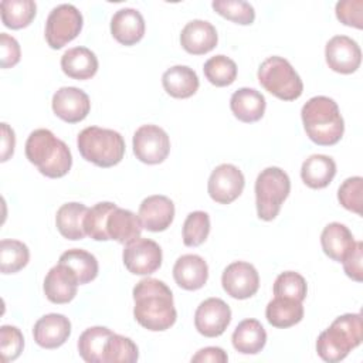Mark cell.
<instances>
[{
  "instance_id": "f1b7e54d",
  "label": "cell",
  "mask_w": 363,
  "mask_h": 363,
  "mask_svg": "<svg viewBox=\"0 0 363 363\" xmlns=\"http://www.w3.org/2000/svg\"><path fill=\"white\" fill-rule=\"evenodd\" d=\"M265 318L274 328H291L299 323L303 318L302 302L284 296H274L265 308Z\"/></svg>"
},
{
  "instance_id": "ffe728a7",
  "label": "cell",
  "mask_w": 363,
  "mask_h": 363,
  "mask_svg": "<svg viewBox=\"0 0 363 363\" xmlns=\"http://www.w3.org/2000/svg\"><path fill=\"white\" fill-rule=\"evenodd\" d=\"M173 278L180 288L186 291H197L203 288L207 282V262L204 261V258L196 254L182 255L174 262Z\"/></svg>"
},
{
  "instance_id": "8992f818",
  "label": "cell",
  "mask_w": 363,
  "mask_h": 363,
  "mask_svg": "<svg viewBox=\"0 0 363 363\" xmlns=\"http://www.w3.org/2000/svg\"><path fill=\"white\" fill-rule=\"evenodd\" d=\"M259 84L282 101H295L302 95L303 84L291 62L282 57L272 55L264 60L258 68Z\"/></svg>"
},
{
  "instance_id": "ba28073f",
  "label": "cell",
  "mask_w": 363,
  "mask_h": 363,
  "mask_svg": "<svg viewBox=\"0 0 363 363\" xmlns=\"http://www.w3.org/2000/svg\"><path fill=\"white\" fill-rule=\"evenodd\" d=\"M82 14L72 4H60L54 7L45 21V40L47 44L60 50L72 41L82 30Z\"/></svg>"
},
{
  "instance_id": "836d02e7",
  "label": "cell",
  "mask_w": 363,
  "mask_h": 363,
  "mask_svg": "<svg viewBox=\"0 0 363 363\" xmlns=\"http://www.w3.org/2000/svg\"><path fill=\"white\" fill-rule=\"evenodd\" d=\"M30 259L28 247L18 241L4 238L0 241V271L1 274H14L23 269Z\"/></svg>"
},
{
  "instance_id": "d590c367",
  "label": "cell",
  "mask_w": 363,
  "mask_h": 363,
  "mask_svg": "<svg viewBox=\"0 0 363 363\" xmlns=\"http://www.w3.org/2000/svg\"><path fill=\"white\" fill-rule=\"evenodd\" d=\"M204 75L216 86L231 85L237 78V64L225 55H214L204 62Z\"/></svg>"
},
{
  "instance_id": "8fae6325",
  "label": "cell",
  "mask_w": 363,
  "mask_h": 363,
  "mask_svg": "<svg viewBox=\"0 0 363 363\" xmlns=\"http://www.w3.org/2000/svg\"><path fill=\"white\" fill-rule=\"evenodd\" d=\"M245 179L242 172L230 163L218 164L210 174L207 183L208 196L218 204H230L244 190Z\"/></svg>"
},
{
  "instance_id": "d6a6232c",
  "label": "cell",
  "mask_w": 363,
  "mask_h": 363,
  "mask_svg": "<svg viewBox=\"0 0 363 363\" xmlns=\"http://www.w3.org/2000/svg\"><path fill=\"white\" fill-rule=\"evenodd\" d=\"M0 10L3 24L11 30H20L34 20L37 6L33 0H3Z\"/></svg>"
},
{
  "instance_id": "5b68a950",
  "label": "cell",
  "mask_w": 363,
  "mask_h": 363,
  "mask_svg": "<svg viewBox=\"0 0 363 363\" xmlns=\"http://www.w3.org/2000/svg\"><path fill=\"white\" fill-rule=\"evenodd\" d=\"M77 146L81 156L98 167H112L118 164L125 155V140L113 129L88 126L77 138Z\"/></svg>"
},
{
  "instance_id": "83f0119b",
  "label": "cell",
  "mask_w": 363,
  "mask_h": 363,
  "mask_svg": "<svg viewBox=\"0 0 363 363\" xmlns=\"http://www.w3.org/2000/svg\"><path fill=\"white\" fill-rule=\"evenodd\" d=\"M88 207L82 203L71 201L62 204L55 214V225L60 234L67 240H82L86 234L84 230V218Z\"/></svg>"
},
{
  "instance_id": "f546056e",
  "label": "cell",
  "mask_w": 363,
  "mask_h": 363,
  "mask_svg": "<svg viewBox=\"0 0 363 363\" xmlns=\"http://www.w3.org/2000/svg\"><path fill=\"white\" fill-rule=\"evenodd\" d=\"M336 174V163L330 156L312 155L301 167L302 182L311 189H323L329 186Z\"/></svg>"
},
{
  "instance_id": "8d00e7d4",
  "label": "cell",
  "mask_w": 363,
  "mask_h": 363,
  "mask_svg": "<svg viewBox=\"0 0 363 363\" xmlns=\"http://www.w3.org/2000/svg\"><path fill=\"white\" fill-rule=\"evenodd\" d=\"M139 357L138 346L130 337L112 333L105 345L104 363H133Z\"/></svg>"
},
{
  "instance_id": "d4e9b609",
  "label": "cell",
  "mask_w": 363,
  "mask_h": 363,
  "mask_svg": "<svg viewBox=\"0 0 363 363\" xmlns=\"http://www.w3.org/2000/svg\"><path fill=\"white\" fill-rule=\"evenodd\" d=\"M162 85L170 96L186 99L197 92L200 82L194 69L187 65H174L163 72Z\"/></svg>"
},
{
  "instance_id": "30bf717a",
  "label": "cell",
  "mask_w": 363,
  "mask_h": 363,
  "mask_svg": "<svg viewBox=\"0 0 363 363\" xmlns=\"http://www.w3.org/2000/svg\"><path fill=\"white\" fill-rule=\"evenodd\" d=\"M122 258L130 274L150 275L162 265V248L156 241L139 237L125 245Z\"/></svg>"
},
{
  "instance_id": "bcb514c9",
  "label": "cell",
  "mask_w": 363,
  "mask_h": 363,
  "mask_svg": "<svg viewBox=\"0 0 363 363\" xmlns=\"http://www.w3.org/2000/svg\"><path fill=\"white\" fill-rule=\"evenodd\" d=\"M228 360L227 353L217 346H208V347H203L200 349L193 357L191 362L197 363H225Z\"/></svg>"
},
{
  "instance_id": "f35d334b",
  "label": "cell",
  "mask_w": 363,
  "mask_h": 363,
  "mask_svg": "<svg viewBox=\"0 0 363 363\" xmlns=\"http://www.w3.org/2000/svg\"><path fill=\"white\" fill-rule=\"evenodd\" d=\"M308 285L305 278L295 271L281 272L274 282V296H284L302 302L306 298Z\"/></svg>"
},
{
  "instance_id": "7a4b0ae2",
  "label": "cell",
  "mask_w": 363,
  "mask_h": 363,
  "mask_svg": "<svg viewBox=\"0 0 363 363\" xmlns=\"http://www.w3.org/2000/svg\"><path fill=\"white\" fill-rule=\"evenodd\" d=\"M308 138L320 146L336 145L345 132V122L337 104L323 95L311 98L301 109Z\"/></svg>"
},
{
  "instance_id": "1f68e13d",
  "label": "cell",
  "mask_w": 363,
  "mask_h": 363,
  "mask_svg": "<svg viewBox=\"0 0 363 363\" xmlns=\"http://www.w3.org/2000/svg\"><path fill=\"white\" fill-rule=\"evenodd\" d=\"M58 262L67 265L77 275L79 285L94 281L98 275V261L95 255L81 248H72L62 252Z\"/></svg>"
},
{
  "instance_id": "7dc6e473",
  "label": "cell",
  "mask_w": 363,
  "mask_h": 363,
  "mask_svg": "<svg viewBox=\"0 0 363 363\" xmlns=\"http://www.w3.org/2000/svg\"><path fill=\"white\" fill-rule=\"evenodd\" d=\"M14 146H16V136L14 130L7 125L1 123V162H7L13 153H14Z\"/></svg>"
},
{
  "instance_id": "74e56055",
  "label": "cell",
  "mask_w": 363,
  "mask_h": 363,
  "mask_svg": "<svg viewBox=\"0 0 363 363\" xmlns=\"http://www.w3.org/2000/svg\"><path fill=\"white\" fill-rule=\"evenodd\" d=\"M210 233V217L206 211H191L183 224V242L186 247L201 245Z\"/></svg>"
},
{
  "instance_id": "277c9868",
  "label": "cell",
  "mask_w": 363,
  "mask_h": 363,
  "mask_svg": "<svg viewBox=\"0 0 363 363\" xmlns=\"http://www.w3.org/2000/svg\"><path fill=\"white\" fill-rule=\"evenodd\" d=\"M363 323L360 313H345L337 316L316 340L319 357L328 363L343 360L362 343Z\"/></svg>"
},
{
  "instance_id": "6da1fadb",
  "label": "cell",
  "mask_w": 363,
  "mask_h": 363,
  "mask_svg": "<svg viewBox=\"0 0 363 363\" xmlns=\"http://www.w3.org/2000/svg\"><path fill=\"white\" fill-rule=\"evenodd\" d=\"M133 316L147 330L163 332L176 322L177 312L170 288L160 279L143 278L133 288Z\"/></svg>"
},
{
  "instance_id": "e575fe53",
  "label": "cell",
  "mask_w": 363,
  "mask_h": 363,
  "mask_svg": "<svg viewBox=\"0 0 363 363\" xmlns=\"http://www.w3.org/2000/svg\"><path fill=\"white\" fill-rule=\"evenodd\" d=\"M115 207V203L101 201L88 208L84 218L85 234L95 241H108L109 235L106 233V220Z\"/></svg>"
},
{
  "instance_id": "44dd1931",
  "label": "cell",
  "mask_w": 363,
  "mask_h": 363,
  "mask_svg": "<svg viewBox=\"0 0 363 363\" xmlns=\"http://www.w3.org/2000/svg\"><path fill=\"white\" fill-rule=\"evenodd\" d=\"M111 34L123 45L139 43L145 35L143 16L136 9L130 7L118 10L111 18Z\"/></svg>"
},
{
  "instance_id": "3957f363",
  "label": "cell",
  "mask_w": 363,
  "mask_h": 363,
  "mask_svg": "<svg viewBox=\"0 0 363 363\" xmlns=\"http://www.w3.org/2000/svg\"><path fill=\"white\" fill-rule=\"evenodd\" d=\"M26 157L50 179L65 176L72 164L69 147L48 129H35L26 142Z\"/></svg>"
},
{
  "instance_id": "ac0fdd59",
  "label": "cell",
  "mask_w": 363,
  "mask_h": 363,
  "mask_svg": "<svg viewBox=\"0 0 363 363\" xmlns=\"http://www.w3.org/2000/svg\"><path fill=\"white\" fill-rule=\"evenodd\" d=\"M71 335V322L65 315L48 313L41 316L34 328L35 343L44 349H57L62 346Z\"/></svg>"
},
{
  "instance_id": "60d3db41",
  "label": "cell",
  "mask_w": 363,
  "mask_h": 363,
  "mask_svg": "<svg viewBox=\"0 0 363 363\" xmlns=\"http://www.w3.org/2000/svg\"><path fill=\"white\" fill-rule=\"evenodd\" d=\"M24 347V337L18 328L3 325L0 328V354L1 362L9 363L16 360Z\"/></svg>"
},
{
  "instance_id": "4316f807",
  "label": "cell",
  "mask_w": 363,
  "mask_h": 363,
  "mask_svg": "<svg viewBox=\"0 0 363 363\" xmlns=\"http://www.w3.org/2000/svg\"><path fill=\"white\" fill-rule=\"evenodd\" d=\"M231 342L238 353L257 354L267 343V332L257 319H244L234 329Z\"/></svg>"
},
{
  "instance_id": "cb8c5ba5",
  "label": "cell",
  "mask_w": 363,
  "mask_h": 363,
  "mask_svg": "<svg viewBox=\"0 0 363 363\" xmlns=\"http://www.w3.org/2000/svg\"><path fill=\"white\" fill-rule=\"evenodd\" d=\"M61 69L72 79L85 81L96 74L98 58L95 52L86 47H74L62 54Z\"/></svg>"
},
{
  "instance_id": "9a60e30c",
  "label": "cell",
  "mask_w": 363,
  "mask_h": 363,
  "mask_svg": "<svg viewBox=\"0 0 363 363\" xmlns=\"http://www.w3.org/2000/svg\"><path fill=\"white\" fill-rule=\"evenodd\" d=\"M54 113L68 123L84 121L91 111L89 96L77 86H62L52 95Z\"/></svg>"
},
{
  "instance_id": "2e32d148",
  "label": "cell",
  "mask_w": 363,
  "mask_h": 363,
  "mask_svg": "<svg viewBox=\"0 0 363 363\" xmlns=\"http://www.w3.org/2000/svg\"><path fill=\"white\" fill-rule=\"evenodd\" d=\"M138 216L143 228L147 231H164L170 227L174 218V204L166 196L153 194L143 199Z\"/></svg>"
},
{
  "instance_id": "ee69618b",
  "label": "cell",
  "mask_w": 363,
  "mask_h": 363,
  "mask_svg": "<svg viewBox=\"0 0 363 363\" xmlns=\"http://www.w3.org/2000/svg\"><path fill=\"white\" fill-rule=\"evenodd\" d=\"M363 242L356 241L354 247L349 251V254L343 258V269L349 278L356 282L363 281Z\"/></svg>"
},
{
  "instance_id": "9c48e42d",
  "label": "cell",
  "mask_w": 363,
  "mask_h": 363,
  "mask_svg": "<svg viewBox=\"0 0 363 363\" xmlns=\"http://www.w3.org/2000/svg\"><path fill=\"white\" fill-rule=\"evenodd\" d=\"M170 152L167 133L156 125H142L133 133V153L146 164L162 163Z\"/></svg>"
},
{
  "instance_id": "52a82bcc",
  "label": "cell",
  "mask_w": 363,
  "mask_h": 363,
  "mask_svg": "<svg viewBox=\"0 0 363 363\" xmlns=\"http://www.w3.org/2000/svg\"><path fill=\"white\" fill-rule=\"evenodd\" d=\"M291 191L289 176L279 167L264 169L255 180L257 216L264 221L274 220Z\"/></svg>"
},
{
  "instance_id": "5bb4252c",
  "label": "cell",
  "mask_w": 363,
  "mask_h": 363,
  "mask_svg": "<svg viewBox=\"0 0 363 363\" xmlns=\"http://www.w3.org/2000/svg\"><path fill=\"white\" fill-rule=\"evenodd\" d=\"M325 58L332 71L352 74L360 67L362 51L353 38L347 35H335L326 43Z\"/></svg>"
},
{
  "instance_id": "4fadbf2b",
  "label": "cell",
  "mask_w": 363,
  "mask_h": 363,
  "mask_svg": "<svg viewBox=\"0 0 363 363\" xmlns=\"http://www.w3.org/2000/svg\"><path fill=\"white\" fill-rule=\"evenodd\" d=\"M231 322V309L220 298L204 299L196 309L194 326L206 337H217L225 332Z\"/></svg>"
},
{
  "instance_id": "b9f144b4",
  "label": "cell",
  "mask_w": 363,
  "mask_h": 363,
  "mask_svg": "<svg viewBox=\"0 0 363 363\" xmlns=\"http://www.w3.org/2000/svg\"><path fill=\"white\" fill-rule=\"evenodd\" d=\"M362 194H363V179L360 176L347 177L337 190L339 203L349 211L362 214Z\"/></svg>"
},
{
  "instance_id": "ab89813d",
  "label": "cell",
  "mask_w": 363,
  "mask_h": 363,
  "mask_svg": "<svg viewBox=\"0 0 363 363\" xmlns=\"http://www.w3.org/2000/svg\"><path fill=\"white\" fill-rule=\"evenodd\" d=\"M211 6L216 13L241 26H248L255 20L254 7L242 0H214Z\"/></svg>"
},
{
  "instance_id": "603a6c76",
  "label": "cell",
  "mask_w": 363,
  "mask_h": 363,
  "mask_svg": "<svg viewBox=\"0 0 363 363\" xmlns=\"http://www.w3.org/2000/svg\"><path fill=\"white\" fill-rule=\"evenodd\" d=\"M142 223L139 220V216L132 213L130 210L115 207L108 220H106V233L109 235V240H115L119 244H128L142 234Z\"/></svg>"
},
{
  "instance_id": "7402d4cb",
  "label": "cell",
  "mask_w": 363,
  "mask_h": 363,
  "mask_svg": "<svg viewBox=\"0 0 363 363\" xmlns=\"http://www.w3.org/2000/svg\"><path fill=\"white\" fill-rule=\"evenodd\" d=\"M265 96L254 88H240L230 99V108L234 116L245 123L259 121L265 112Z\"/></svg>"
},
{
  "instance_id": "4dcf8cb0",
  "label": "cell",
  "mask_w": 363,
  "mask_h": 363,
  "mask_svg": "<svg viewBox=\"0 0 363 363\" xmlns=\"http://www.w3.org/2000/svg\"><path fill=\"white\" fill-rule=\"evenodd\" d=\"M113 332L105 326L85 329L78 339V353L88 363H104L105 345Z\"/></svg>"
},
{
  "instance_id": "484cf974",
  "label": "cell",
  "mask_w": 363,
  "mask_h": 363,
  "mask_svg": "<svg viewBox=\"0 0 363 363\" xmlns=\"http://www.w3.org/2000/svg\"><path fill=\"white\" fill-rule=\"evenodd\" d=\"M356 241L352 231L340 223H329L320 234V245L323 252L333 261L342 262Z\"/></svg>"
},
{
  "instance_id": "d6986e66",
  "label": "cell",
  "mask_w": 363,
  "mask_h": 363,
  "mask_svg": "<svg viewBox=\"0 0 363 363\" xmlns=\"http://www.w3.org/2000/svg\"><path fill=\"white\" fill-rule=\"evenodd\" d=\"M218 41L216 27L206 20L189 21L180 33L182 47L193 55H203L210 52Z\"/></svg>"
},
{
  "instance_id": "e0dca14e",
  "label": "cell",
  "mask_w": 363,
  "mask_h": 363,
  "mask_svg": "<svg viewBox=\"0 0 363 363\" xmlns=\"http://www.w3.org/2000/svg\"><path fill=\"white\" fill-rule=\"evenodd\" d=\"M79 281L77 275L64 264L54 265L44 278V294L45 298L52 303H68L71 302L78 289Z\"/></svg>"
},
{
  "instance_id": "f6af8a7d",
  "label": "cell",
  "mask_w": 363,
  "mask_h": 363,
  "mask_svg": "<svg viewBox=\"0 0 363 363\" xmlns=\"http://www.w3.org/2000/svg\"><path fill=\"white\" fill-rule=\"evenodd\" d=\"M0 65L1 68H11L14 67L21 57V50L18 41L9 35L7 33L0 34Z\"/></svg>"
},
{
  "instance_id": "7c38bea8",
  "label": "cell",
  "mask_w": 363,
  "mask_h": 363,
  "mask_svg": "<svg viewBox=\"0 0 363 363\" xmlns=\"http://www.w3.org/2000/svg\"><path fill=\"white\" fill-rule=\"evenodd\" d=\"M221 285L231 298L248 299L255 295L259 288V275L252 264L235 261L223 271Z\"/></svg>"
},
{
  "instance_id": "7bdbcfd3",
  "label": "cell",
  "mask_w": 363,
  "mask_h": 363,
  "mask_svg": "<svg viewBox=\"0 0 363 363\" xmlns=\"http://www.w3.org/2000/svg\"><path fill=\"white\" fill-rule=\"evenodd\" d=\"M336 17L340 23L349 27H363V1L362 0H342L336 3Z\"/></svg>"
}]
</instances>
